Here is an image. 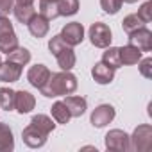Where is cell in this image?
I'll use <instances>...</instances> for the list:
<instances>
[{
	"instance_id": "cell-1",
	"label": "cell",
	"mask_w": 152,
	"mask_h": 152,
	"mask_svg": "<svg viewBox=\"0 0 152 152\" xmlns=\"http://www.w3.org/2000/svg\"><path fill=\"white\" fill-rule=\"evenodd\" d=\"M75 90H77V77L66 70H61L57 73H50L47 84L39 91L43 97L56 99V97H63V95H72Z\"/></svg>"
},
{
	"instance_id": "cell-2",
	"label": "cell",
	"mask_w": 152,
	"mask_h": 152,
	"mask_svg": "<svg viewBox=\"0 0 152 152\" xmlns=\"http://www.w3.org/2000/svg\"><path fill=\"white\" fill-rule=\"evenodd\" d=\"M48 50H50L52 56L57 59V64H59L61 70L70 72V70L75 66V52H73V47L66 45L59 34L54 36V38H50V41H48Z\"/></svg>"
},
{
	"instance_id": "cell-3",
	"label": "cell",
	"mask_w": 152,
	"mask_h": 152,
	"mask_svg": "<svg viewBox=\"0 0 152 152\" xmlns=\"http://www.w3.org/2000/svg\"><path fill=\"white\" fill-rule=\"evenodd\" d=\"M152 147V125L143 124L138 125L132 132V136H129V150L134 152H148Z\"/></svg>"
},
{
	"instance_id": "cell-4",
	"label": "cell",
	"mask_w": 152,
	"mask_h": 152,
	"mask_svg": "<svg viewBox=\"0 0 152 152\" xmlns=\"http://www.w3.org/2000/svg\"><path fill=\"white\" fill-rule=\"evenodd\" d=\"M16 47H18V38H16L11 20L4 15H0V52L9 54Z\"/></svg>"
},
{
	"instance_id": "cell-5",
	"label": "cell",
	"mask_w": 152,
	"mask_h": 152,
	"mask_svg": "<svg viewBox=\"0 0 152 152\" xmlns=\"http://www.w3.org/2000/svg\"><path fill=\"white\" fill-rule=\"evenodd\" d=\"M111 39H113V34H111V29L102 23V22H97L90 27V41L93 47L97 48H107L111 45Z\"/></svg>"
},
{
	"instance_id": "cell-6",
	"label": "cell",
	"mask_w": 152,
	"mask_h": 152,
	"mask_svg": "<svg viewBox=\"0 0 152 152\" xmlns=\"http://www.w3.org/2000/svg\"><path fill=\"white\" fill-rule=\"evenodd\" d=\"M106 148L113 152H127L129 150V134L122 129H113L106 134Z\"/></svg>"
},
{
	"instance_id": "cell-7",
	"label": "cell",
	"mask_w": 152,
	"mask_h": 152,
	"mask_svg": "<svg viewBox=\"0 0 152 152\" xmlns=\"http://www.w3.org/2000/svg\"><path fill=\"white\" fill-rule=\"evenodd\" d=\"M115 116H116V111H115V107L111 104H100L99 107L93 109V113L90 116V122H91L93 127L102 129L107 124H111L115 120Z\"/></svg>"
},
{
	"instance_id": "cell-8",
	"label": "cell",
	"mask_w": 152,
	"mask_h": 152,
	"mask_svg": "<svg viewBox=\"0 0 152 152\" xmlns=\"http://www.w3.org/2000/svg\"><path fill=\"white\" fill-rule=\"evenodd\" d=\"M59 36L63 38V41H64L66 45L77 47V45H81L83 39H84V27H83V23H79V22H70V23H66V25L63 27V31H61Z\"/></svg>"
},
{
	"instance_id": "cell-9",
	"label": "cell",
	"mask_w": 152,
	"mask_h": 152,
	"mask_svg": "<svg viewBox=\"0 0 152 152\" xmlns=\"http://www.w3.org/2000/svg\"><path fill=\"white\" fill-rule=\"evenodd\" d=\"M22 138H23V143H25L27 147H31V148H39V147H43V145L47 143L48 134H45L43 131L36 129L32 124H29V125L23 129Z\"/></svg>"
},
{
	"instance_id": "cell-10",
	"label": "cell",
	"mask_w": 152,
	"mask_h": 152,
	"mask_svg": "<svg viewBox=\"0 0 152 152\" xmlns=\"http://www.w3.org/2000/svg\"><path fill=\"white\" fill-rule=\"evenodd\" d=\"M48 77H50V70L45 64H34L27 72V81L31 83V86H34L38 90H41L47 84Z\"/></svg>"
},
{
	"instance_id": "cell-11",
	"label": "cell",
	"mask_w": 152,
	"mask_h": 152,
	"mask_svg": "<svg viewBox=\"0 0 152 152\" xmlns=\"http://www.w3.org/2000/svg\"><path fill=\"white\" fill-rule=\"evenodd\" d=\"M129 43L134 45L136 48H140L141 52H148V50H152V32L147 27H141L129 34Z\"/></svg>"
},
{
	"instance_id": "cell-12",
	"label": "cell",
	"mask_w": 152,
	"mask_h": 152,
	"mask_svg": "<svg viewBox=\"0 0 152 152\" xmlns=\"http://www.w3.org/2000/svg\"><path fill=\"white\" fill-rule=\"evenodd\" d=\"M34 106H36V99H34L32 93L23 91V90L15 91V109H16L20 115L31 113V111L34 109Z\"/></svg>"
},
{
	"instance_id": "cell-13",
	"label": "cell",
	"mask_w": 152,
	"mask_h": 152,
	"mask_svg": "<svg viewBox=\"0 0 152 152\" xmlns=\"http://www.w3.org/2000/svg\"><path fill=\"white\" fill-rule=\"evenodd\" d=\"M22 77V64L6 61L0 63V81L2 83H16Z\"/></svg>"
},
{
	"instance_id": "cell-14",
	"label": "cell",
	"mask_w": 152,
	"mask_h": 152,
	"mask_svg": "<svg viewBox=\"0 0 152 152\" xmlns=\"http://www.w3.org/2000/svg\"><path fill=\"white\" fill-rule=\"evenodd\" d=\"M91 77L95 79L97 84H111L115 79V70L100 61L91 68Z\"/></svg>"
},
{
	"instance_id": "cell-15",
	"label": "cell",
	"mask_w": 152,
	"mask_h": 152,
	"mask_svg": "<svg viewBox=\"0 0 152 152\" xmlns=\"http://www.w3.org/2000/svg\"><path fill=\"white\" fill-rule=\"evenodd\" d=\"M63 102H64V106L68 107V111H70V116H72V118H79V116H83V115L86 113V109H88V102H86V99H84V97L68 95Z\"/></svg>"
},
{
	"instance_id": "cell-16",
	"label": "cell",
	"mask_w": 152,
	"mask_h": 152,
	"mask_svg": "<svg viewBox=\"0 0 152 152\" xmlns=\"http://www.w3.org/2000/svg\"><path fill=\"white\" fill-rule=\"evenodd\" d=\"M27 27H29V32L34 36V38H45L47 34H48V29H50V23H48V20L45 18V16H41L39 13H36L32 18H31V22L27 23Z\"/></svg>"
},
{
	"instance_id": "cell-17",
	"label": "cell",
	"mask_w": 152,
	"mask_h": 152,
	"mask_svg": "<svg viewBox=\"0 0 152 152\" xmlns=\"http://www.w3.org/2000/svg\"><path fill=\"white\" fill-rule=\"evenodd\" d=\"M118 52H120V61H122V64H138V61L141 59V50L140 48H136L134 45H125V47H122V48H118Z\"/></svg>"
},
{
	"instance_id": "cell-18",
	"label": "cell",
	"mask_w": 152,
	"mask_h": 152,
	"mask_svg": "<svg viewBox=\"0 0 152 152\" xmlns=\"http://www.w3.org/2000/svg\"><path fill=\"white\" fill-rule=\"evenodd\" d=\"M15 148V138L13 131L9 129L7 124L0 122V152H9Z\"/></svg>"
},
{
	"instance_id": "cell-19",
	"label": "cell",
	"mask_w": 152,
	"mask_h": 152,
	"mask_svg": "<svg viewBox=\"0 0 152 152\" xmlns=\"http://www.w3.org/2000/svg\"><path fill=\"white\" fill-rule=\"evenodd\" d=\"M13 13H15V18L20 22V23H29L31 18L36 15V9L34 6H20V4H15L13 6Z\"/></svg>"
},
{
	"instance_id": "cell-20",
	"label": "cell",
	"mask_w": 152,
	"mask_h": 152,
	"mask_svg": "<svg viewBox=\"0 0 152 152\" xmlns=\"http://www.w3.org/2000/svg\"><path fill=\"white\" fill-rule=\"evenodd\" d=\"M52 118L57 122V124H68L70 122V111H68V107L64 106V102H61V100H57V102H54L52 104Z\"/></svg>"
},
{
	"instance_id": "cell-21",
	"label": "cell",
	"mask_w": 152,
	"mask_h": 152,
	"mask_svg": "<svg viewBox=\"0 0 152 152\" xmlns=\"http://www.w3.org/2000/svg\"><path fill=\"white\" fill-rule=\"evenodd\" d=\"M31 124H32L36 129L43 131L45 134H50V132L56 129V124H54L52 118H48L47 115H34L32 120H31Z\"/></svg>"
},
{
	"instance_id": "cell-22",
	"label": "cell",
	"mask_w": 152,
	"mask_h": 152,
	"mask_svg": "<svg viewBox=\"0 0 152 152\" xmlns=\"http://www.w3.org/2000/svg\"><path fill=\"white\" fill-rule=\"evenodd\" d=\"M79 11V0H57L59 16H73Z\"/></svg>"
},
{
	"instance_id": "cell-23",
	"label": "cell",
	"mask_w": 152,
	"mask_h": 152,
	"mask_svg": "<svg viewBox=\"0 0 152 152\" xmlns=\"http://www.w3.org/2000/svg\"><path fill=\"white\" fill-rule=\"evenodd\" d=\"M102 63H106L107 66H111L113 70L120 68L122 66V61H120V52L116 47H107L106 52L102 54Z\"/></svg>"
},
{
	"instance_id": "cell-24",
	"label": "cell",
	"mask_w": 152,
	"mask_h": 152,
	"mask_svg": "<svg viewBox=\"0 0 152 152\" xmlns=\"http://www.w3.org/2000/svg\"><path fill=\"white\" fill-rule=\"evenodd\" d=\"M7 61H13V63H18V64H22V66H25V64L31 61V52H29L27 48H23V47L18 45L13 52L7 54Z\"/></svg>"
},
{
	"instance_id": "cell-25",
	"label": "cell",
	"mask_w": 152,
	"mask_h": 152,
	"mask_svg": "<svg viewBox=\"0 0 152 152\" xmlns=\"http://www.w3.org/2000/svg\"><path fill=\"white\" fill-rule=\"evenodd\" d=\"M0 109L4 111L15 109V91L11 88H0Z\"/></svg>"
},
{
	"instance_id": "cell-26",
	"label": "cell",
	"mask_w": 152,
	"mask_h": 152,
	"mask_svg": "<svg viewBox=\"0 0 152 152\" xmlns=\"http://www.w3.org/2000/svg\"><path fill=\"white\" fill-rule=\"evenodd\" d=\"M122 27H124V32L131 34V32H134V31H138V29L145 27V22H143L138 15H129V16H125V18H124Z\"/></svg>"
},
{
	"instance_id": "cell-27",
	"label": "cell",
	"mask_w": 152,
	"mask_h": 152,
	"mask_svg": "<svg viewBox=\"0 0 152 152\" xmlns=\"http://www.w3.org/2000/svg\"><path fill=\"white\" fill-rule=\"evenodd\" d=\"M39 15L45 16L48 22L54 20V18H57L59 16V13H57V2L56 4H39Z\"/></svg>"
},
{
	"instance_id": "cell-28",
	"label": "cell",
	"mask_w": 152,
	"mask_h": 152,
	"mask_svg": "<svg viewBox=\"0 0 152 152\" xmlns=\"http://www.w3.org/2000/svg\"><path fill=\"white\" fill-rule=\"evenodd\" d=\"M122 0H100V7L104 9V13L107 15H116L122 7Z\"/></svg>"
},
{
	"instance_id": "cell-29",
	"label": "cell",
	"mask_w": 152,
	"mask_h": 152,
	"mask_svg": "<svg viewBox=\"0 0 152 152\" xmlns=\"http://www.w3.org/2000/svg\"><path fill=\"white\" fill-rule=\"evenodd\" d=\"M136 15H138L145 23H148V22L152 20V2H150V0H147L145 4H141V7L138 9Z\"/></svg>"
},
{
	"instance_id": "cell-30",
	"label": "cell",
	"mask_w": 152,
	"mask_h": 152,
	"mask_svg": "<svg viewBox=\"0 0 152 152\" xmlns=\"http://www.w3.org/2000/svg\"><path fill=\"white\" fill-rule=\"evenodd\" d=\"M138 63H140V73L145 79H152V57L140 59Z\"/></svg>"
},
{
	"instance_id": "cell-31",
	"label": "cell",
	"mask_w": 152,
	"mask_h": 152,
	"mask_svg": "<svg viewBox=\"0 0 152 152\" xmlns=\"http://www.w3.org/2000/svg\"><path fill=\"white\" fill-rule=\"evenodd\" d=\"M13 6H15V0H0V15L7 16L9 13H13Z\"/></svg>"
},
{
	"instance_id": "cell-32",
	"label": "cell",
	"mask_w": 152,
	"mask_h": 152,
	"mask_svg": "<svg viewBox=\"0 0 152 152\" xmlns=\"http://www.w3.org/2000/svg\"><path fill=\"white\" fill-rule=\"evenodd\" d=\"M16 4H20V6H32L34 4V0H15Z\"/></svg>"
},
{
	"instance_id": "cell-33",
	"label": "cell",
	"mask_w": 152,
	"mask_h": 152,
	"mask_svg": "<svg viewBox=\"0 0 152 152\" xmlns=\"http://www.w3.org/2000/svg\"><path fill=\"white\" fill-rule=\"evenodd\" d=\"M57 0H39V4H56Z\"/></svg>"
},
{
	"instance_id": "cell-34",
	"label": "cell",
	"mask_w": 152,
	"mask_h": 152,
	"mask_svg": "<svg viewBox=\"0 0 152 152\" xmlns=\"http://www.w3.org/2000/svg\"><path fill=\"white\" fill-rule=\"evenodd\" d=\"M122 2H127V4H134V2H138V0H122Z\"/></svg>"
},
{
	"instance_id": "cell-35",
	"label": "cell",
	"mask_w": 152,
	"mask_h": 152,
	"mask_svg": "<svg viewBox=\"0 0 152 152\" xmlns=\"http://www.w3.org/2000/svg\"><path fill=\"white\" fill-rule=\"evenodd\" d=\"M0 63H2V57H0Z\"/></svg>"
}]
</instances>
